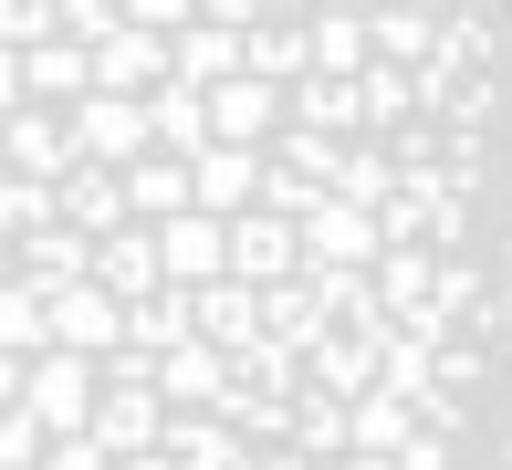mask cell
I'll return each instance as SVG.
<instances>
[{
  "mask_svg": "<svg viewBox=\"0 0 512 470\" xmlns=\"http://www.w3.org/2000/svg\"><path fill=\"white\" fill-rule=\"evenodd\" d=\"M387 0H0V460H293L324 345H418L314 209L387 136L304 115ZM387 230V220H377Z\"/></svg>",
  "mask_w": 512,
  "mask_h": 470,
  "instance_id": "1",
  "label": "cell"
},
{
  "mask_svg": "<svg viewBox=\"0 0 512 470\" xmlns=\"http://www.w3.org/2000/svg\"><path fill=\"white\" fill-rule=\"evenodd\" d=\"M471 335L492 345V356H512V272L481 282V303H471Z\"/></svg>",
  "mask_w": 512,
  "mask_h": 470,
  "instance_id": "2",
  "label": "cell"
}]
</instances>
